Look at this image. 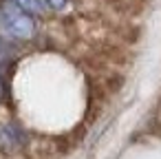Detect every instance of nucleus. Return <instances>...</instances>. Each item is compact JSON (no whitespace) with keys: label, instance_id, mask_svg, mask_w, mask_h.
Returning <instances> with one entry per match:
<instances>
[{"label":"nucleus","instance_id":"nucleus-1","mask_svg":"<svg viewBox=\"0 0 161 159\" xmlns=\"http://www.w3.org/2000/svg\"><path fill=\"white\" fill-rule=\"evenodd\" d=\"M0 29L9 38H18V40H29L36 33L31 14L25 11L16 0H3L0 3Z\"/></svg>","mask_w":161,"mask_h":159},{"label":"nucleus","instance_id":"nucleus-3","mask_svg":"<svg viewBox=\"0 0 161 159\" xmlns=\"http://www.w3.org/2000/svg\"><path fill=\"white\" fill-rule=\"evenodd\" d=\"M16 3H18L25 11H29L31 16H42V14L47 11V5L42 3V0H16Z\"/></svg>","mask_w":161,"mask_h":159},{"label":"nucleus","instance_id":"nucleus-4","mask_svg":"<svg viewBox=\"0 0 161 159\" xmlns=\"http://www.w3.org/2000/svg\"><path fill=\"white\" fill-rule=\"evenodd\" d=\"M42 3H44L49 9H53V11H62V9H66L69 0H42Z\"/></svg>","mask_w":161,"mask_h":159},{"label":"nucleus","instance_id":"nucleus-2","mask_svg":"<svg viewBox=\"0 0 161 159\" xmlns=\"http://www.w3.org/2000/svg\"><path fill=\"white\" fill-rule=\"evenodd\" d=\"M16 144H18V133L14 126L9 124H0V150H16Z\"/></svg>","mask_w":161,"mask_h":159}]
</instances>
